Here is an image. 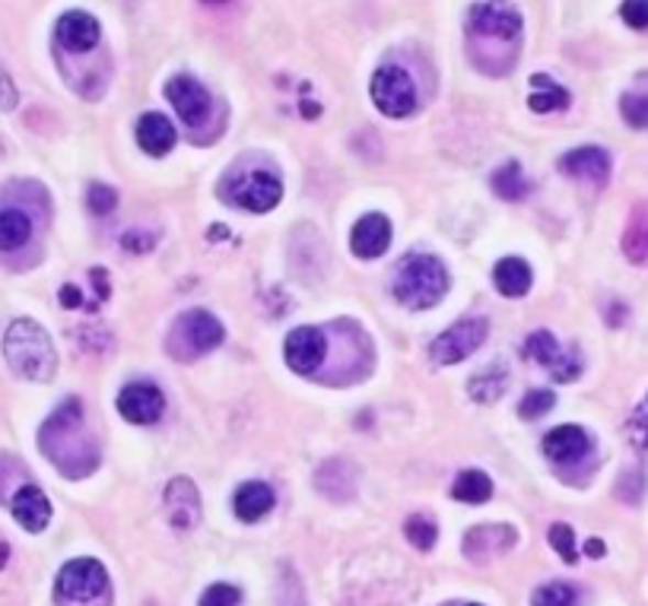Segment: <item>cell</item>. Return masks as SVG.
<instances>
[{
  "mask_svg": "<svg viewBox=\"0 0 648 606\" xmlns=\"http://www.w3.org/2000/svg\"><path fill=\"white\" fill-rule=\"evenodd\" d=\"M80 419H84V410H80V400L74 397V400H64L61 407H57L52 419L42 426V451L55 461L57 467L64 470L67 476H77V467H74V461H84L86 470L96 467V451H92V444L84 436V429H80Z\"/></svg>",
  "mask_w": 648,
  "mask_h": 606,
  "instance_id": "6da1fadb",
  "label": "cell"
},
{
  "mask_svg": "<svg viewBox=\"0 0 648 606\" xmlns=\"http://www.w3.org/2000/svg\"><path fill=\"white\" fill-rule=\"evenodd\" d=\"M3 356L10 362V368L17 375H23L26 382H48L57 368L55 346H52L48 333L29 318H20L7 328Z\"/></svg>",
  "mask_w": 648,
  "mask_h": 606,
  "instance_id": "7a4b0ae2",
  "label": "cell"
},
{
  "mask_svg": "<svg viewBox=\"0 0 648 606\" xmlns=\"http://www.w3.org/2000/svg\"><path fill=\"white\" fill-rule=\"evenodd\" d=\"M449 293V271L432 254H410L395 276V299L407 308H432Z\"/></svg>",
  "mask_w": 648,
  "mask_h": 606,
  "instance_id": "3957f363",
  "label": "cell"
},
{
  "mask_svg": "<svg viewBox=\"0 0 648 606\" xmlns=\"http://www.w3.org/2000/svg\"><path fill=\"white\" fill-rule=\"evenodd\" d=\"M369 92H372V102L378 106V111L388 118H407L417 109V86L410 80V74L395 64H385L375 70Z\"/></svg>",
  "mask_w": 648,
  "mask_h": 606,
  "instance_id": "277c9868",
  "label": "cell"
},
{
  "mask_svg": "<svg viewBox=\"0 0 648 606\" xmlns=\"http://www.w3.org/2000/svg\"><path fill=\"white\" fill-rule=\"evenodd\" d=\"M109 587L106 569L96 559H74L57 575V597L64 604H92Z\"/></svg>",
  "mask_w": 648,
  "mask_h": 606,
  "instance_id": "5b68a950",
  "label": "cell"
},
{
  "mask_svg": "<svg viewBox=\"0 0 648 606\" xmlns=\"http://www.w3.org/2000/svg\"><path fill=\"white\" fill-rule=\"evenodd\" d=\"M486 331L490 324L483 318H464L458 321L454 328H449L446 333H439L429 346V356L436 359L439 365H454V362H464L468 356H474L483 340H486Z\"/></svg>",
  "mask_w": 648,
  "mask_h": 606,
  "instance_id": "8992f818",
  "label": "cell"
},
{
  "mask_svg": "<svg viewBox=\"0 0 648 606\" xmlns=\"http://www.w3.org/2000/svg\"><path fill=\"white\" fill-rule=\"evenodd\" d=\"M521 16L508 3H474L468 13V32L477 38H493V42H518L521 38Z\"/></svg>",
  "mask_w": 648,
  "mask_h": 606,
  "instance_id": "52a82bcc",
  "label": "cell"
},
{
  "mask_svg": "<svg viewBox=\"0 0 648 606\" xmlns=\"http://www.w3.org/2000/svg\"><path fill=\"white\" fill-rule=\"evenodd\" d=\"M525 353L535 359V362H540L543 368H550V372H553V378H557V382H563V385L575 382V378H579V372H582V359H579V353H575V350L563 353V350H560V343H557V337H553L550 331L531 333V337L525 340Z\"/></svg>",
  "mask_w": 648,
  "mask_h": 606,
  "instance_id": "ba28073f",
  "label": "cell"
},
{
  "mask_svg": "<svg viewBox=\"0 0 648 606\" xmlns=\"http://www.w3.org/2000/svg\"><path fill=\"white\" fill-rule=\"evenodd\" d=\"M283 185L281 178H274L271 172H252L239 181L229 185V200L242 210H252V213H267L281 203Z\"/></svg>",
  "mask_w": 648,
  "mask_h": 606,
  "instance_id": "9c48e42d",
  "label": "cell"
},
{
  "mask_svg": "<svg viewBox=\"0 0 648 606\" xmlns=\"http://www.w3.org/2000/svg\"><path fill=\"white\" fill-rule=\"evenodd\" d=\"M175 340L185 346L188 356L195 353H210L223 343V324L210 315V311H185L178 321H175Z\"/></svg>",
  "mask_w": 648,
  "mask_h": 606,
  "instance_id": "30bf717a",
  "label": "cell"
},
{
  "mask_svg": "<svg viewBox=\"0 0 648 606\" xmlns=\"http://www.w3.org/2000/svg\"><path fill=\"white\" fill-rule=\"evenodd\" d=\"M163 410H166V397H163L160 387L150 385V382H134L118 394V414L134 426L156 422Z\"/></svg>",
  "mask_w": 648,
  "mask_h": 606,
  "instance_id": "8fae6325",
  "label": "cell"
},
{
  "mask_svg": "<svg viewBox=\"0 0 648 606\" xmlns=\"http://www.w3.org/2000/svg\"><path fill=\"white\" fill-rule=\"evenodd\" d=\"M166 96H169L172 109L178 111V118L185 124L198 128V124L207 121V114H210V96H207V89L198 80H191V77H172L169 84H166Z\"/></svg>",
  "mask_w": 648,
  "mask_h": 606,
  "instance_id": "7c38bea8",
  "label": "cell"
},
{
  "mask_svg": "<svg viewBox=\"0 0 648 606\" xmlns=\"http://www.w3.org/2000/svg\"><path fill=\"white\" fill-rule=\"evenodd\" d=\"M283 353H286V362H289L293 372L311 375L325 362V353H328L325 333L318 331V328H299V331H293L286 337Z\"/></svg>",
  "mask_w": 648,
  "mask_h": 606,
  "instance_id": "4fadbf2b",
  "label": "cell"
},
{
  "mask_svg": "<svg viewBox=\"0 0 648 606\" xmlns=\"http://www.w3.org/2000/svg\"><path fill=\"white\" fill-rule=\"evenodd\" d=\"M99 23L96 16H89L86 10H70L57 20V42L67 48V52H77V55H86L99 45Z\"/></svg>",
  "mask_w": 648,
  "mask_h": 606,
  "instance_id": "5bb4252c",
  "label": "cell"
},
{
  "mask_svg": "<svg viewBox=\"0 0 648 606\" xmlns=\"http://www.w3.org/2000/svg\"><path fill=\"white\" fill-rule=\"evenodd\" d=\"M392 245V222L385 220L382 213H366L363 220L353 225V235H350V249L356 257H382Z\"/></svg>",
  "mask_w": 648,
  "mask_h": 606,
  "instance_id": "9a60e30c",
  "label": "cell"
},
{
  "mask_svg": "<svg viewBox=\"0 0 648 606\" xmlns=\"http://www.w3.org/2000/svg\"><path fill=\"white\" fill-rule=\"evenodd\" d=\"M589 451H592V439H589V432L579 429V426H557V429L547 432V439H543V454H547L553 464H575V461H582Z\"/></svg>",
  "mask_w": 648,
  "mask_h": 606,
  "instance_id": "2e32d148",
  "label": "cell"
},
{
  "mask_svg": "<svg viewBox=\"0 0 648 606\" xmlns=\"http://www.w3.org/2000/svg\"><path fill=\"white\" fill-rule=\"evenodd\" d=\"M166 508L175 530H191L200 518V496L188 476H178L166 486Z\"/></svg>",
  "mask_w": 648,
  "mask_h": 606,
  "instance_id": "e0dca14e",
  "label": "cell"
},
{
  "mask_svg": "<svg viewBox=\"0 0 648 606\" xmlns=\"http://www.w3.org/2000/svg\"><path fill=\"white\" fill-rule=\"evenodd\" d=\"M560 168H563L565 175H572V178L601 185L611 175V156L601 146H579V150L565 153L563 159H560Z\"/></svg>",
  "mask_w": 648,
  "mask_h": 606,
  "instance_id": "ac0fdd59",
  "label": "cell"
},
{
  "mask_svg": "<svg viewBox=\"0 0 648 606\" xmlns=\"http://www.w3.org/2000/svg\"><path fill=\"white\" fill-rule=\"evenodd\" d=\"M13 518L26 527L29 533H39V530H45L48 521H52V502L48 496L39 489V486H23L17 496H13Z\"/></svg>",
  "mask_w": 648,
  "mask_h": 606,
  "instance_id": "d6986e66",
  "label": "cell"
},
{
  "mask_svg": "<svg viewBox=\"0 0 648 606\" xmlns=\"http://www.w3.org/2000/svg\"><path fill=\"white\" fill-rule=\"evenodd\" d=\"M138 143L150 156H166L175 146V128H172L169 118L160 111H146L138 121Z\"/></svg>",
  "mask_w": 648,
  "mask_h": 606,
  "instance_id": "ffe728a7",
  "label": "cell"
},
{
  "mask_svg": "<svg viewBox=\"0 0 648 606\" xmlns=\"http://www.w3.org/2000/svg\"><path fill=\"white\" fill-rule=\"evenodd\" d=\"M271 508H274V489H271L267 483H261V480L245 483V486L235 493V515H239L242 521H261Z\"/></svg>",
  "mask_w": 648,
  "mask_h": 606,
  "instance_id": "44dd1931",
  "label": "cell"
},
{
  "mask_svg": "<svg viewBox=\"0 0 648 606\" xmlns=\"http://www.w3.org/2000/svg\"><path fill=\"white\" fill-rule=\"evenodd\" d=\"M493 279H496V289L508 296V299H518L531 289V267L521 261V257H503L493 271Z\"/></svg>",
  "mask_w": 648,
  "mask_h": 606,
  "instance_id": "7402d4cb",
  "label": "cell"
},
{
  "mask_svg": "<svg viewBox=\"0 0 648 606\" xmlns=\"http://www.w3.org/2000/svg\"><path fill=\"white\" fill-rule=\"evenodd\" d=\"M623 251L633 264H648V203H642L623 235Z\"/></svg>",
  "mask_w": 648,
  "mask_h": 606,
  "instance_id": "603a6c76",
  "label": "cell"
},
{
  "mask_svg": "<svg viewBox=\"0 0 648 606\" xmlns=\"http://www.w3.org/2000/svg\"><path fill=\"white\" fill-rule=\"evenodd\" d=\"M451 496L458 502H468V505H480V502L493 496V483L480 470H464V473H458V480L451 486Z\"/></svg>",
  "mask_w": 648,
  "mask_h": 606,
  "instance_id": "cb8c5ba5",
  "label": "cell"
},
{
  "mask_svg": "<svg viewBox=\"0 0 648 606\" xmlns=\"http://www.w3.org/2000/svg\"><path fill=\"white\" fill-rule=\"evenodd\" d=\"M32 235V222L20 210H0V251L23 249Z\"/></svg>",
  "mask_w": 648,
  "mask_h": 606,
  "instance_id": "d4e9b609",
  "label": "cell"
},
{
  "mask_svg": "<svg viewBox=\"0 0 648 606\" xmlns=\"http://www.w3.org/2000/svg\"><path fill=\"white\" fill-rule=\"evenodd\" d=\"M493 191L499 194L503 200H521L525 194L531 191V185H528V178H525V172L518 163H506L503 168H496L493 172Z\"/></svg>",
  "mask_w": 648,
  "mask_h": 606,
  "instance_id": "484cf974",
  "label": "cell"
},
{
  "mask_svg": "<svg viewBox=\"0 0 648 606\" xmlns=\"http://www.w3.org/2000/svg\"><path fill=\"white\" fill-rule=\"evenodd\" d=\"M503 394H506V368H499V365H490L471 382V397L477 404H496Z\"/></svg>",
  "mask_w": 648,
  "mask_h": 606,
  "instance_id": "4316f807",
  "label": "cell"
},
{
  "mask_svg": "<svg viewBox=\"0 0 648 606\" xmlns=\"http://www.w3.org/2000/svg\"><path fill=\"white\" fill-rule=\"evenodd\" d=\"M535 86H540V92L528 96V106L535 111H560L569 106V92L560 89L553 80H547V74H535Z\"/></svg>",
  "mask_w": 648,
  "mask_h": 606,
  "instance_id": "83f0119b",
  "label": "cell"
},
{
  "mask_svg": "<svg viewBox=\"0 0 648 606\" xmlns=\"http://www.w3.org/2000/svg\"><path fill=\"white\" fill-rule=\"evenodd\" d=\"M575 604H579V591H575L569 581L543 584V587H537L535 597H531V606H575Z\"/></svg>",
  "mask_w": 648,
  "mask_h": 606,
  "instance_id": "f1b7e54d",
  "label": "cell"
},
{
  "mask_svg": "<svg viewBox=\"0 0 648 606\" xmlns=\"http://www.w3.org/2000/svg\"><path fill=\"white\" fill-rule=\"evenodd\" d=\"M404 533H407V540L417 547V550H432L436 547V537H439V530H436V524L429 521L426 515H414V518H407L404 524Z\"/></svg>",
  "mask_w": 648,
  "mask_h": 606,
  "instance_id": "f546056e",
  "label": "cell"
},
{
  "mask_svg": "<svg viewBox=\"0 0 648 606\" xmlns=\"http://www.w3.org/2000/svg\"><path fill=\"white\" fill-rule=\"evenodd\" d=\"M620 111L629 128L646 131L648 128V92H626L620 99Z\"/></svg>",
  "mask_w": 648,
  "mask_h": 606,
  "instance_id": "4dcf8cb0",
  "label": "cell"
},
{
  "mask_svg": "<svg viewBox=\"0 0 648 606\" xmlns=\"http://www.w3.org/2000/svg\"><path fill=\"white\" fill-rule=\"evenodd\" d=\"M550 407H553V390H528L525 397H521V407H518V416L521 419H540V416L550 414Z\"/></svg>",
  "mask_w": 648,
  "mask_h": 606,
  "instance_id": "1f68e13d",
  "label": "cell"
},
{
  "mask_svg": "<svg viewBox=\"0 0 648 606\" xmlns=\"http://www.w3.org/2000/svg\"><path fill=\"white\" fill-rule=\"evenodd\" d=\"M86 203H89V210H92L96 217H106V213H112L114 203H118V191L109 188V185H102V181H96V185H89V191H86Z\"/></svg>",
  "mask_w": 648,
  "mask_h": 606,
  "instance_id": "d6a6232c",
  "label": "cell"
},
{
  "mask_svg": "<svg viewBox=\"0 0 648 606\" xmlns=\"http://www.w3.org/2000/svg\"><path fill=\"white\" fill-rule=\"evenodd\" d=\"M550 547L563 555L565 562H579V550H575V533L569 524H553L550 527Z\"/></svg>",
  "mask_w": 648,
  "mask_h": 606,
  "instance_id": "836d02e7",
  "label": "cell"
},
{
  "mask_svg": "<svg viewBox=\"0 0 648 606\" xmlns=\"http://www.w3.org/2000/svg\"><path fill=\"white\" fill-rule=\"evenodd\" d=\"M239 601H242V591L239 587H232V584H213V587L204 591L198 606H239Z\"/></svg>",
  "mask_w": 648,
  "mask_h": 606,
  "instance_id": "e575fe53",
  "label": "cell"
},
{
  "mask_svg": "<svg viewBox=\"0 0 648 606\" xmlns=\"http://www.w3.org/2000/svg\"><path fill=\"white\" fill-rule=\"evenodd\" d=\"M629 439L636 448H648V397L629 416Z\"/></svg>",
  "mask_w": 648,
  "mask_h": 606,
  "instance_id": "d590c367",
  "label": "cell"
},
{
  "mask_svg": "<svg viewBox=\"0 0 648 606\" xmlns=\"http://www.w3.org/2000/svg\"><path fill=\"white\" fill-rule=\"evenodd\" d=\"M623 23L629 29H648V0H623L620 7Z\"/></svg>",
  "mask_w": 648,
  "mask_h": 606,
  "instance_id": "8d00e7d4",
  "label": "cell"
},
{
  "mask_svg": "<svg viewBox=\"0 0 648 606\" xmlns=\"http://www.w3.org/2000/svg\"><path fill=\"white\" fill-rule=\"evenodd\" d=\"M61 305H64V308H80V305H84L80 289H77V286H61Z\"/></svg>",
  "mask_w": 648,
  "mask_h": 606,
  "instance_id": "74e56055",
  "label": "cell"
},
{
  "mask_svg": "<svg viewBox=\"0 0 648 606\" xmlns=\"http://www.w3.org/2000/svg\"><path fill=\"white\" fill-rule=\"evenodd\" d=\"M89 276H92V286H99V302H102V299H109V274L99 267V271H92Z\"/></svg>",
  "mask_w": 648,
  "mask_h": 606,
  "instance_id": "f35d334b",
  "label": "cell"
},
{
  "mask_svg": "<svg viewBox=\"0 0 648 606\" xmlns=\"http://www.w3.org/2000/svg\"><path fill=\"white\" fill-rule=\"evenodd\" d=\"M585 552H589V555H604V543H601V540H589V543H585Z\"/></svg>",
  "mask_w": 648,
  "mask_h": 606,
  "instance_id": "ab89813d",
  "label": "cell"
},
{
  "mask_svg": "<svg viewBox=\"0 0 648 606\" xmlns=\"http://www.w3.org/2000/svg\"><path fill=\"white\" fill-rule=\"evenodd\" d=\"M7 559H10V547H7V543L0 540V569L7 565Z\"/></svg>",
  "mask_w": 648,
  "mask_h": 606,
  "instance_id": "60d3db41",
  "label": "cell"
},
{
  "mask_svg": "<svg viewBox=\"0 0 648 606\" xmlns=\"http://www.w3.org/2000/svg\"><path fill=\"white\" fill-rule=\"evenodd\" d=\"M204 3H226V0H204Z\"/></svg>",
  "mask_w": 648,
  "mask_h": 606,
  "instance_id": "b9f144b4",
  "label": "cell"
},
{
  "mask_svg": "<svg viewBox=\"0 0 648 606\" xmlns=\"http://www.w3.org/2000/svg\"><path fill=\"white\" fill-rule=\"evenodd\" d=\"M468 606H477V604H468Z\"/></svg>",
  "mask_w": 648,
  "mask_h": 606,
  "instance_id": "7bdbcfd3",
  "label": "cell"
}]
</instances>
